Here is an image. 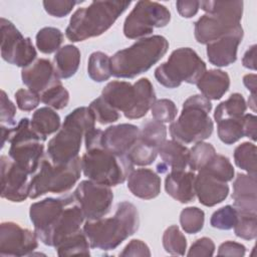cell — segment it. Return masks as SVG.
Wrapping results in <instances>:
<instances>
[{
    "instance_id": "obj_8",
    "label": "cell",
    "mask_w": 257,
    "mask_h": 257,
    "mask_svg": "<svg viewBox=\"0 0 257 257\" xmlns=\"http://www.w3.org/2000/svg\"><path fill=\"white\" fill-rule=\"evenodd\" d=\"M134 166L127 155H116L103 148L86 151L81 158L83 175L90 181L108 187L127 180Z\"/></svg>"
},
{
    "instance_id": "obj_52",
    "label": "cell",
    "mask_w": 257,
    "mask_h": 257,
    "mask_svg": "<svg viewBox=\"0 0 257 257\" xmlns=\"http://www.w3.org/2000/svg\"><path fill=\"white\" fill-rule=\"evenodd\" d=\"M176 7L179 14L185 18L195 16L200 8V1L195 0H179L176 2Z\"/></svg>"
},
{
    "instance_id": "obj_20",
    "label": "cell",
    "mask_w": 257,
    "mask_h": 257,
    "mask_svg": "<svg viewBox=\"0 0 257 257\" xmlns=\"http://www.w3.org/2000/svg\"><path fill=\"white\" fill-rule=\"evenodd\" d=\"M257 182L256 176L237 174L233 182V207L238 214H257Z\"/></svg>"
},
{
    "instance_id": "obj_41",
    "label": "cell",
    "mask_w": 257,
    "mask_h": 257,
    "mask_svg": "<svg viewBox=\"0 0 257 257\" xmlns=\"http://www.w3.org/2000/svg\"><path fill=\"white\" fill-rule=\"evenodd\" d=\"M92 112L95 121L100 124H107L116 121L119 118L118 110L112 107L102 96L92 100L88 106Z\"/></svg>"
},
{
    "instance_id": "obj_15",
    "label": "cell",
    "mask_w": 257,
    "mask_h": 257,
    "mask_svg": "<svg viewBox=\"0 0 257 257\" xmlns=\"http://www.w3.org/2000/svg\"><path fill=\"white\" fill-rule=\"evenodd\" d=\"M35 232L22 228L14 222H2L0 225V256L20 257L32 255L38 247Z\"/></svg>"
},
{
    "instance_id": "obj_21",
    "label": "cell",
    "mask_w": 257,
    "mask_h": 257,
    "mask_svg": "<svg viewBox=\"0 0 257 257\" xmlns=\"http://www.w3.org/2000/svg\"><path fill=\"white\" fill-rule=\"evenodd\" d=\"M21 78L28 89L39 94L59 79L51 61L45 58L36 59L22 68Z\"/></svg>"
},
{
    "instance_id": "obj_48",
    "label": "cell",
    "mask_w": 257,
    "mask_h": 257,
    "mask_svg": "<svg viewBox=\"0 0 257 257\" xmlns=\"http://www.w3.org/2000/svg\"><path fill=\"white\" fill-rule=\"evenodd\" d=\"M78 1H71V0H54V1H43V7L45 11L57 18L64 17L68 15L73 7L78 4Z\"/></svg>"
},
{
    "instance_id": "obj_7",
    "label": "cell",
    "mask_w": 257,
    "mask_h": 257,
    "mask_svg": "<svg viewBox=\"0 0 257 257\" xmlns=\"http://www.w3.org/2000/svg\"><path fill=\"white\" fill-rule=\"evenodd\" d=\"M206 12L195 22V38L201 44H209L240 24L243 1H200Z\"/></svg>"
},
{
    "instance_id": "obj_17",
    "label": "cell",
    "mask_w": 257,
    "mask_h": 257,
    "mask_svg": "<svg viewBox=\"0 0 257 257\" xmlns=\"http://www.w3.org/2000/svg\"><path fill=\"white\" fill-rule=\"evenodd\" d=\"M73 200L74 196L72 194L60 198H46L30 206V220L34 226V232L40 241L54 225L65 207Z\"/></svg>"
},
{
    "instance_id": "obj_47",
    "label": "cell",
    "mask_w": 257,
    "mask_h": 257,
    "mask_svg": "<svg viewBox=\"0 0 257 257\" xmlns=\"http://www.w3.org/2000/svg\"><path fill=\"white\" fill-rule=\"evenodd\" d=\"M17 106L24 111H30L37 107L40 100V94L28 88H20L15 92Z\"/></svg>"
},
{
    "instance_id": "obj_55",
    "label": "cell",
    "mask_w": 257,
    "mask_h": 257,
    "mask_svg": "<svg viewBox=\"0 0 257 257\" xmlns=\"http://www.w3.org/2000/svg\"><path fill=\"white\" fill-rule=\"evenodd\" d=\"M243 83L252 94L256 95V74H246L243 77Z\"/></svg>"
},
{
    "instance_id": "obj_49",
    "label": "cell",
    "mask_w": 257,
    "mask_h": 257,
    "mask_svg": "<svg viewBox=\"0 0 257 257\" xmlns=\"http://www.w3.org/2000/svg\"><path fill=\"white\" fill-rule=\"evenodd\" d=\"M214 252H215V244L213 240L208 237H202L196 240V242L192 244L187 255L209 257V256H213Z\"/></svg>"
},
{
    "instance_id": "obj_27",
    "label": "cell",
    "mask_w": 257,
    "mask_h": 257,
    "mask_svg": "<svg viewBox=\"0 0 257 257\" xmlns=\"http://www.w3.org/2000/svg\"><path fill=\"white\" fill-rule=\"evenodd\" d=\"M53 66L59 78H69L73 76L80 64V51L72 45L67 44L60 47L53 58Z\"/></svg>"
},
{
    "instance_id": "obj_44",
    "label": "cell",
    "mask_w": 257,
    "mask_h": 257,
    "mask_svg": "<svg viewBox=\"0 0 257 257\" xmlns=\"http://www.w3.org/2000/svg\"><path fill=\"white\" fill-rule=\"evenodd\" d=\"M234 232L239 238L245 240L255 239L257 236V214H238Z\"/></svg>"
},
{
    "instance_id": "obj_36",
    "label": "cell",
    "mask_w": 257,
    "mask_h": 257,
    "mask_svg": "<svg viewBox=\"0 0 257 257\" xmlns=\"http://www.w3.org/2000/svg\"><path fill=\"white\" fill-rule=\"evenodd\" d=\"M218 137L226 145H232L244 137L243 116L239 118H226L217 122Z\"/></svg>"
},
{
    "instance_id": "obj_31",
    "label": "cell",
    "mask_w": 257,
    "mask_h": 257,
    "mask_svg": "<svg viewBox=\"0 0 257 257\" xmlns=\"http://www.w3.org/2000/svg\"><path fill=\"white\" fill-rule=\"evenodd\" d=\"M87 73L96 82L107 80L111 75V63L108 55L101 51L92 52L87 62Z\"/></svg>"
},
{
    "instance_id": "obj_12",
    "label": "cell",
    "mask_w": 257,
    "mask_h": 257,
    "mask_svg": "<svg viewBox=\"0 0 257 257\" xmlns=\"http://www.w3.org/2000/svg\"><path fill=\"white\" fill-rule=\"evenodd\" d=\"M170 20L171 13L165 5L154 1H138L124 20L123 34L130 39H142L155 28L165 27Z\"/></svg>"
},
{
    "instance_id": "obj_14",
    "label": "cell",
    "mask_w": 257,
    "mask_h": 257,
    "mask_svg": "<svg viewBox=\"0 0 257 257\" xmlns=\"http://www.w3.org/2000/svg\"><path fill=\"white\" fill-rule=\"evenodd\" d=\"M73 196L87 220L104 217L110 211L113 201V194L108 186L90 180L81 181L74 190Z\"/></svg>"
},
{
    "instance_id": "obj_32",
    "label": "cell",
    "mask_w": 257,
    "mask_h": 257,
    "mask_svg": "<svg viewBox=\"0 0 257 257\" xmlns=\"http://www.w3.org/2000/svg\"><path fill=\"white\" fill-rule=\"evenodd\" d=\"M63 33L55 27H43L36 34V46L40 52L49 54L57 51L63 42Z\"/></svg>"
},
{
    "instance_id": "obj_35",
    "label": "cell",
    "mask_w": 257,
    "mask_h": 257,
    "mask_svg": "<svg viewBox=\"0 0 257 257\" xmlns=\"http://www.w3.org/2000/svg\"><path fill=\"white\" fill-rule=\"evenodd\" d=\"M215 148L208 143L199 142L190 150L188 166L191 171L196 172L202 170L216 155Z\"/></svg>"
},
{
    "instance_id": "obj_24",
    "label": "cell",
    "mask_w": 257,
    "mask_h": 257,
    "mask_svg": "<svg viewBox=\"0 0 257 257\" xmlns=\"http://www.w3.org/2000/svg\"><path fill=\"white\" fill-rule=\"evenodd\" d=\"M127 188L134 196L151 200L161 192V178L151 169H137L127 178Z\"/></svg>"
},
{
    "instance_id": "obj_18",
    "label": "cell",
    "mask_w": 257,
    "mask_h": 257,
    "mask_svg": "<svg viewBox=\"0 0 257 257\" xmlns=\"http://www.w3.org/2000/svg\"><path fill=\"white\" fill-rule=\"evenodd\" d=\"M241 24L223 37L207 44V56L209 61L218 67L228 66L237 59V49L243 38Z\"/></svg>"
},
{
    "instance_id": "obj_6",
    "label": "cell",
    "mask_w": 257,
    "mask_h": 257,
    "mask_svg": "<svg viewBox=\"0 0 257 257\" xmlns=\"http://www.w3.org/2000/svg\"><path fill=\"white\" fill-rule=\"evenodd\" d=\"M212 109L211 101L202 94H195L187 98L181 114L170 125L172 140L183 145L199 143L211 137L214 123L209 116Z\"/></svg>"
},
{
    "instance_id": "obj_56",
    "label": "cell",
    "mask_w": 257,
    "mask_h": 257,
    "mask_svg": "<svg viewBox=\"0 0 257 257\" xmlns=\"http://www.w3.org/2000/svg\"><path fill=\"white\" fill-rule=\"evenodd\" d=\"M248 105L249 107L253 110L256 111V95L255 94H251L248 98Z\"/></svg>"
},
{
    "instance_id": "obj_9",
    "label": "cell",
    "mask_w": 257,
    "mask_h": 257,
    "mask_svg": "<svg viewBox=\"0 0 257 257\" xmlns=\"http://www.w3.org/2000/svg\"><path fill=\"white\" fill-rule=\"evenodd\" d=\"M81 172L80 157L63 165H54L49 159H42L30 178L29 198L36 199L46 193H66L76 184Z\"/></svg>"
},
{
    "instance_id": "obj_39",
    "label": "cell",
    "mask_w": 257,
    "mask_h": 257,
    "mask_svg": "<svg viewBox=\"0 0 257 257\" xmlns=\"http://www.w3.org/2000/svg\"><path fill=\"white\" fill-rule=\"evenodd\" d=\"M199 172H205L223 182H229L234 178V168L228 158L216 154L215 157Z\"/></svg>"
},
{
    "instance_id": "obj_51",
    "label": "cell",
    "mask_w": 257,
    "mask_h": 257,
    "mask_svg": "<svg viewBox=\"0 0 257 257\" xmlns=\"http://www.w3.org/2000/svg\"><path fill=\"white\" fill-rule=\"evenodd\" d=\"M245 252H246L245 246L234 241H226L222 243L218 249L219 256L242 257L245 255Z\"/></svg>"
},
{
    "instance_id": "obj_4",
    "label": "cell",
    "mask_w": 257,
    "mask_h": 257,
    "mask_svg": "<svg viewBox=\"0 0 257 257\" xmlns=\"http://www.w3.org/2000/svg\"><path fill=\"white\" fill-rule=\"evenodd\" d=\"M95 119L86 106L73 109L66 115L61 127L48 142V159L54 165L66 164L76 157L85 133L94 128Z\"/></svg>"
},
{
    "instance_id": "obj_45",
    "label": "cell",
    "mask_w": 257,
    "mask_h": 257,
    "mask_svg": "<svg viewBox=\"0 0 257 257\" xmlns=\"http://www.w3.org/2000/svg\"><path fill=\"white\" fill-rule=\"evenodd\" d=\"M151 111L154 119L166 123L172 122L175 119L178 108L174 101H172L171 99L163 98L154 102L153 106L151 107Z\"/></svg>"
},
{
    "instance_id": "obj_13",
    "label": "cell",
    "mask_w": 257,
    "mask_h": 257,
    "mask_svg": "<svg viewBox=\"0 0 257 257\" xmlns=\"http://www.w3.org/2000/svg\"><path fill=\"white\" fill-rule=\"evenodd\" d=\"M1 30V56L13 65L26 67L37 56L36 50L29 37H24L14 24L5 19H0Z\"/></svg>"
},
{
    "instance_id": "obj_25",
    "label": "cell",
    "mask_w": 257,
    "mask_h": 257,
    "mask_svg": "<svg viewBox=\"0 0 257 257\" xmlns=\"http://www.w3.org/2000/svg\"><path fill=\"white\" fill-rule=\"evenodd\" d=\"M162 162L158 164V173L164 174L171 171L185 170L189 163L190 150L183 144L170 140L165 141L158 149Z\"/></svg>"
},
{
    "instance_id": "obj_42",
    "label": "cell",
    "mask_w": 257,
    "mask_h": 257,
    "mask_svg": "<svg viewBox=\"0 0 257 257\" xmlns=\"http://www.w3.org/2000/svg\"><path fill=\"white\" fill-rule=\"evenodd\" d=\"M158 149L139 141L134 145V147L127 153V157L134 165L137 166H149L153 164L158 156Z\"/></svg>"
},
{
    "instance_id": "obj_43",
    "label": "cell",
    "mask_w": 257,
    "mask_h": 257,
    "mask_svg": "<svg viewBox=\"0 0 257 257\" xmlns=\"http://www.w3.org/2000/svg\"><path fill=\"white\" fill-rule=\"evenodd\" d=\"M237 220L238 213L236 209L231 205H227L213 213L210 219V224L216 229L230 230L234 228Z\"/></svg>"
},
{
    "instance_id": "obj_5",
    "label": "cell",
    "mask_w": 257,
    "mask_h": 257,
    "mask_svg": "<svg viewBox=\"0 0 257 257\" xmlns=\"http://www.w3.org/2000/svg\"><path fill=\"white\" fill-rule=\"evenodd\" d=\"M101 96L130 119L145 116L156 101L154 86L147 77L140 78L134 84L127 81H110L103 87Z\"/></svg>"
},
{
    "instance_id": "obj_34",
    "label": "cell",
    "mask_w": 257,
    "mask_h": 257,
    "mask_svg": "<svg viewBox=\"0 0 257 257\" xmlns=\"http://www.w3.org/2000/svg\"><path fill=\"white\" fill-rule=\"evenodd\" d=\"M40 100L51 108L62 109L68 104L69 92L58 79L40 93Z\"/></svg>"
},
{
    "instance_id": "obj_53",
    "label": "cell",
    "mask_w": 257,
    "mask_h": 257,
    "mask_svg": "<svg viewBox=\"0 0 257 257\" xmlns=\"http://www.w3.org/2000/svg\"><path fill=\"white\" fill-rule=\"evenodd\" d=\"M243 130L244 137L250 138L253 142L257 137V118L254 114L247 113L243 115Z\"/></svg>"
},
{
    "instance_id": "obj_46",
    "label": "cell",
    "mask_w": 257,
    "mask_h": 257,
    "mask_svg": "<svg viewBox=\"0 0 257 257\" xmlns=\"http://www.w3.org/2000/svg\"><path fill=\"white\" fill-rule=\"evenodd\" d=\"M16 114L15 104L8 98L6 92L1 90V105H0V121L1 126L12 128L16 125L14 119Z\"/></svg>"
},
{
    "instance_id": "obj_11",
    "label": "cell",
    "mask_w": 257,
    "mask_h": 257,
    "mask_svg": "<svg viewBox=\"0 0 257 257\" xmlns=\"http://www.w3.org/2000/svg\"><path fill=\"white\" fill-rule=\"evenodd\" d=\"M6 142L10 144L8 155L20 168L33 175L42 160L43 141L31 128L30 120L23 117L12 128L7 130Z\"/></svg>"
},
{
    "instance_id": "obj_3",
    "label": "cell",
    "mask_w": 257,
    "mask_h": 257,
    "mask_svg": "<svg viewBox=\"0 0 257 257\" xmlns=\"http://www.w3.org/2000/svg\"><path fill=\"white\" fill-rule=\"evenodd\" d=\"M168 49L169 42L162 35L142 38L112 55L111 73L117 78H134L149 70L163 58Z\"/></svg>"
},
{
    "instance_id": "obj_19",
    "label": "cell",
    "mask_w": 257,
    "mask_h": 257,
    "mask_svg": "<svg viewBox=\"0 0 257 257\" xmlns=\"http://www.w3.org/2000/svg\"><path fill=\"white\" fill-rule=\"evenodd\" d=\"M140 128L132 123L108 126L102 133L101 148L116 155H127L139 141Z\"/></svg>"
},
{
    "instance_id": "obj_16",
    "label": "cell",
    "mask_w": 257,
    "mask_h": 257,
    "mask_svg": "<svg viewBox=\"0 0 257 257\" xmlns=\"http://www.w3.org/2000/svg\"><path fill=\"white\" fill-rule=\"evenodd\" d=\"M1 197L11 202H22L29 197V174L13 160L1 156Z\"/></svg>"
},
{
    "instance_id": "obj_50",
    "label": "cell",
    "mask_w": 257,
    "mask_h": 257,
    "mask_svg": "<svg viewBox=\"0 0 257 257\" xmlns=\"http://www.w3.org/2000/svg\"><path fill=\"white\" fill-rule=\"evenodd\" d=\"M119 256L128 257V256H151V251L149 246L139 239H133L119 253Z\"/></svg>"
},
{
    "instance_id": "obj_40",
    "label": "cell",
    "mask_w": 257,
    "mask_h": 257,
    "mask_svg": "<svg viewBox=\"0 0 257 257\" xmlns=\"http://www.w3.org/2000/svg\"><path fill=\"white\" fill-rule=\"evenodd\" d=\"M205 213L197 207H187L180 214V224L182 229L188 234H196L203 229Z\"/></svg>"
},
{
    "instance_id": "obj_37",
    "label": "cell",
    "mask_w": 257,
    "mask_h": 257,
    "mask_svg": "<svg viewBox=\"0 0 257 257\" xmlns=\"http://www.w3.org/2000/svg\"><path fill=\"white\" fill-rule=\"evenodd\" d=\"M167 127L156 119L146 121L140 128V140L157 149L166 141Z\"/></svg>"
},
{
    "instance_id": "obj_23",
    "label": "cell",
    "mask_w": 257,
    "mask_h": 257,
    "mask_svg": "<svg viewBox=\"0 0 257 257\" xmlns=\"http://www.w3.org/2000/svg\"><path fill=\"white\" fill-rule=\"evenodd\" d=\"M195 173L193 171H171L165 180L168 195L180 203H190L195 199Z\"/></svg>"
},
{
    "instance_id": "obj_22",
    "label": "cell",
    "mask_w": 257,
    "mask_h": 257,
    "mask_svg": "<svg viewBox=\"0 0 257 257\" xmlns=\"http://www.w3.org/2000/svg\"><path fill=\"white\" fill-rule=\"evenodd\" d=\"M195 194L202 205L213 207L227 198L229 186L205 172H199L195 177Z\"/></svg>"
},
{
    "instance_id": "obj_30",
    "label": "cell",
    "mask_w": 257,
    "mask_h": 257,
    "mask_svg": "<svg viewBox=\"0 0 257 257\" xmlns=\"http://www.w3.org/2000/svg\"><path fill=\"white\" fill-rule=\"evenodd\" d=\"M89 242L83 231L68 236L62 240L56 247L58 256H71V255H90Z\"/></svg>"
},
{
    "instance_id": "obj_26",
    "label": "cell",
    "mask_w": 257,
    "mask_h": 257,
    "mask_svg": "<svg viewBox=\"0 0 257 257\" xmlns=\"http://www.w3.org/2000/svg\"><path fill=\"white\" fill-rule=\"evenodd\" d=\"M197 86L206 98L220 99L229 89L230 77L227 72L220 69H210L197 81Z\"/></svg>"
},
{
    "instance_id": "obj_1",
    "label": "cell",
    "mask_w": 257,
    "mask_h": 257,
    "mask_svg": "<svg viewBox=\"0 0 257 257\" xmlns=\"http://www.w3.org/2000/svg\"><path fill=\"white\" fill-rule=\"evenodd\" d=\"M140 226L137 207L122 201L117 204L112 217L87 220L82 228L91 248L104 251L115 249L125 239L135 234Z\"/></svg>"
},
{
    "instance_id": "obj_29",
    "label": "cell",
    "mask_w": 257,
    "mask_h": 257,
    "mask_svg": "<svg viewBox=\"0 0 257 257\" xmlns=\"http://www.w3.org/2000/svg\"><path fill=\"white\" fill-rule=\"evenodd\" d=\"M246 101L241 93H232L229 98L222 101L215 109L214 118L216 122L226 118H239L245 114Z\"/></svg>"
},
{
    "instance_id": "obj_38",
    "label": "cell",
    "mask_w": 257,
    "mask_h": 257,
    "mask_svg": "<svg viewBox=\"0 0 257 257\" xmlns=\"http://www.w3.org/2000/svg\"><path fill=\"white\" fill-rule=\"evenodd\" d=\"M162 242L165 251L169 254L179 256L185 255L187 249V239L177 225H172L165 230Z\"/></svg>"
},
{
    "instance_id": "obj_54",
    "label": "cell",
    "mask_w": 257,
    "mask_h": 257,
    "mask_svg": "<svg viewBox=\"0 0 257 257\" xmlns=\"http://www.w3.org/2000/svg\"><path fill=\"white\" fill-rule=\"evenodd\" d=\"M242 64L244 67L255 70L256 69V45H252L245 52L242 58Z\"/></svg>"
},
{
    "instance_id": "obj_28",
    "label": "cell",
    "mask_w": 257,
    "mask_h": 257,
    "mask_svg": "<svg viewBox=\"0 0 257 257\" xmlns=\"http://www.w3.org/2000/svg\"><path fill=\"white\" fill-rule=\"evenodd\" d=\"M30 125L44 142L49 135L57 133L60 128V116L53 108L43 106L32 114Z\"/></svg>"
},
{
    "instance_id": "obj_33",
    "label": "cell",
    "mask_w": 257,
    "mask_h": 257,
    "mask_svg": "<svg viewBox=\"0 0 257 257\" xmlns=\"http://www.w3.org/2000/svg\"><path fill=\"white\" fill-rule=\"evenodd\" d=\"M234 162L237 167L246 171L249 175L256 176V146L249 142L239 145L234 151Z\"/></svg>"
},
{
    "instance_id": "obj_2",
    "label": "cell",
    "mask_w": 257,
    "mask_h": 257,
    "mask_svg": "<svg viewBox=\"0 0 257 257\" xmlns=\"http://www.w3.org/2000/svg\"><path fill=\"white\" fill-rule=\"evenodd\" d=\"M131 1H92L70 17L65 35L72 42L96 37L108 30L127 9Z\"/></svg>"
},
{
    "instance_id": "obj_10",
    "label": "cell",
    "mask_w": 257,
    "mask_h": 257,
    "mask_svg": "<svg viewBox=\"0 0 257 257\" xmlns=\"http://www.w3.org/2000/svg\"><path fill=\"white\" fill-rule=\"evenodd\" d=\"M205 72L206 64L197 52L190 47H181L156 68L155 77L163 86L176 88L182 82L196 84Z\"/></svg>"
}]
</instances>
